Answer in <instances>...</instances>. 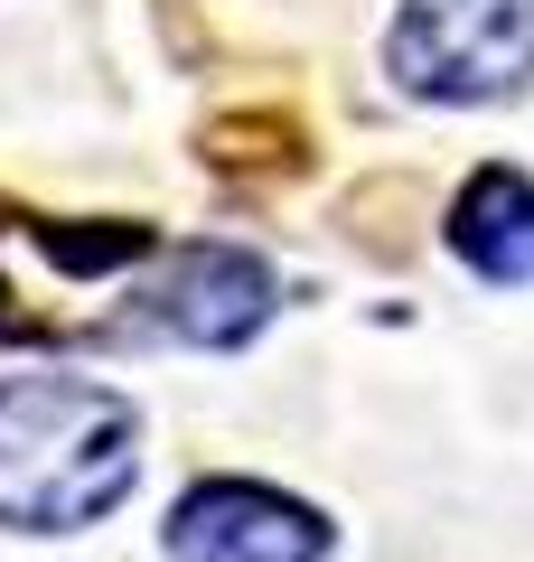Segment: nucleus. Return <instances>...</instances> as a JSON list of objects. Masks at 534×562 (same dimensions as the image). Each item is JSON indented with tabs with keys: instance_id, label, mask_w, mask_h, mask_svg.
Instances as JSON below:
<instances>
[{
	"instance_id": "f257e3e1",
	"label": "nucleus",
	"mask_w": 534,
	"mask_h": 562,
	"mask_svg": "<svg viewBox=\"0 0 534 562\" xmlns=\"http://www.w3.org/2000/svg\"><path fill=\"white\" fill-rule=\"evenodd\" d=\"M141 487V413L94 375H0V525L85 535Z\"/></svg>"
},
{
	"instance_id": "f03ea898",
	"label": "nucleus",
	"mask_w": 534,
	"mask_h": 562,
	"mask_svg": "<svg viewBox=\"0 0 534 562\" xmlns=\"http://www.w3.org/2000/svg\"><path fill=\"white\" fill-rule=\"evenodd\" d=\"M385 76L413 103H515L534 85V0H403Z\"/></svg>"
},
{
	"instance_id": "7ed1b4c3",
	"label": "nucleus",
	"mask_w": 534,
	"mask_h": 562,
	"mask_svg": "<svg viewBox=\"0 0 534 562\" xmlns=\"http://www.w3.org/2000/svg\"><path fill=\"white\" fill-rule=\"evenodd\" d=\"M281 310V272L244 244H178L151 281L132 291L122 328L132 338H178V347H244Z\"/></svg>"
},
{
	"instance_id": "20e7f679",
	"label": "nucleus",
	"mask_w": 534,
	"mask_h": 562,
	"mask_svg": "<svg viewBox=\"0 0 534 562\" xmlns=\"http://www.w3.org/2000/svg\"><path fill=\"white\" fill-rule=\"evenodd\" d=\"M169 562H329L337 525L272 479H198L159 525Z\"/></svg>"
},
{
	"instance_id": "39448f33",
	"label": "nucleus",
	"mask_w": 534,
	"mask_h": 562,
	"mask_svg": "<svg viewBox=\"0 0 534 562\" xmlns=\"http://www.w3.org/2000/svg\"><path fill=\"white\" fill-rule=\"evenodd\" d=\"M441 244H450L459 262H469L478 281H534V179L507 160L469 169L450 198V216H441Z\"/></svg>"
}]
</instances>
